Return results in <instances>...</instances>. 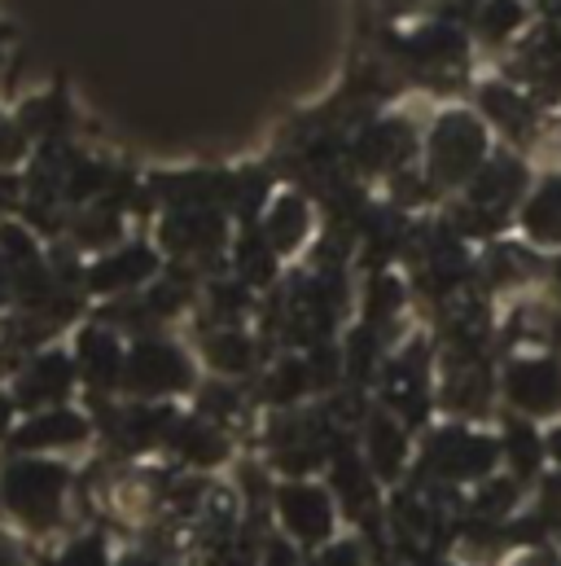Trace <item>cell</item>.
Instances as JSON below:
<instances>
[{
  "instance_id": "6da1fadb",
  "label": "cell",
  "mask_w": 561,
  "mask_h": 566,
  "mask_svg": "<svg viewBox=\"0 0 561 566\" xmlns=\"http://www.w3.org/2000/svg\"><path fill=\"white\" fill-rule=\"evenodd\" d=\"M202 382V365L193 347L171 338L167 329L128 338V360H124V400H189Z\"/></svg>"
},
{
  "instance_id": "7a4b0ae2",
  "label": "cell",
  "mask_w": 561,
  "mask_h": 566,
  "mask_svg": "<svg viewBox=\"0 0 561 566\" xmlns=\"http://www.w3.org/2000/svg\"><path fill=\"white\" fill-rule=\"evenodd\" d=\"M75 474L53 457H13L0 470V505L31 532H53L66 518Z\"/></svg>"
},
{
  "instance_id": "3957f363",
  "label": "cell",
  "mask_w": 561,
  "mask_h": 566,
  "mask_svg": "<svg viewBox=\"0 0 561 566\" xmlns=\"http://www.w3.org/2000/svg\"><path fill=\"white\" fill-rule=\"evenodd\" d=\"M483 154H487V137H483V124L465 111H447L438 115V124L430 128V142H425V180L430 185H469L483 167Z\"/></svg>"
},
{
  "instance_id": "277c9868",
  "label": "cell",
  "mask_w": 561,
  "mask_h": 566,
  "mask_svg": "<svg viewBox=\"0 0 561 566\" xmlns=\"http://www.w3.org/2000/svg\"><path fill=\"white\" fill-rule=\"evenodd\" d=\"M9 396L18 405V413H44V409H62L80 396V374L71 360V347L53 343L44 352H35L31 360H22L9 378Z\"/></svg>"
},
{
  "instance_id": "5b68a950",
  "label": "cell",
  "mask_w": 561,
  "mask_h": 566,
  "mask_svg": "<svg viewBox=\"0 0 561 566\" xmlns=\"http://www.w3.org/2000/svg\"><path fill=\"white\" fill-rule=\"evenodd\" d=\"M255 229L268 242V251L280 260V269H285V264H298V255H307L316 247L320 211L298 185H280L277 193L268 198V207H264Z\"/></svg>"
},
{
  "instance_id": "8992f818",
  "label": "cell",
  "mask_w": 561,
  "mask_h": 566,
  "mask_svg": "<svg viewBox=\"0 0 561 566\" xmlns=\"http://www.w3.org/2000/svg\"><path fill=\"white\" fill-rule=\"evenodd\" d=\"M97 439L93 413L62 405V409H44V413H27L18 418L9 434V452L13 457H53V452H71V448H88Z\"/></svg>"
},
{
  "instance_id": "52a82bcc",
  "label": "cell",
  "mask_w": 561,
  "mask_h": 566,
  "mask_svg": "<svg viewBox=\"0 0 561 566\" xmlns=\"http://www.w3.org/2000/svg\"><path fill=\"white\" fill-rule=\"evenodd\" d=\"M500 461V448L487 439V434H474V430H438L425 448V470L438 479V483H469V479H487Z\"/></svg>"
},
{
  "instance_id": "ba28073f",
  "label": "cell",
  "mask_w": 561,
  "mask_h": 566,
  "mask_svg": "<svg viewBox=\"0 0 561 566\" xmlns=\"http://www.w3.org/2000/svg\"><path fill=\"white\" fill-rule=\"evenodd\" d=\"M277 514L289 541L325 545L334 536V496L307 479H289L277 488Z\"/></svg>"
},
{
  "instance_id": "9c48e42d",
  "label": "cell",
  "mask_w": 561,
  "mask_h": 566,
  "mask_svg": "<svg viewBox=\"0 0 561 566\" xmlns=\"http://www.w3.org/2000/svg\"><path fill=\"white\" fill-rule=\"evenodd\" d=\"M509 400L522 413H553L561 409V369L553 360H522L509 369Z\"/></svg>"
},
{
  "instance_id": "30bf717a",
  "label": "cell",
  "mask_w": 561,
  "mask_h": 566,
  "mask_svg": "<svg viewBox=\"0 0 561 566\" xmlns=\"http://www.w3.org/2000/svg\"><path fill=\"white\" fill-rule=\"evenodd\" d=\"M409 457V434L395 422V413H373L369 418V434H364V465L378 479H395L404 470Z\"/></svg>"
},
{
  "instance_id": "8fae6325",
  "label": "cell",
  "mask_w": 561,
  "mask_h": 566,
  "mask_svg": "<svg viewBox=\"0 0 561 566\" xmlns=\"http://www.w3.org/2000/svg\"><path fill=\"white\" fill-rule=\"evenodd\" d=\"M522 224H527V233L536 242H561V176H549L540 185V193L531 198Z\"/></svg>"
},
{
  "instance_id": "7c38bea8",
  "label": "cell",
  "mask_w": 561,
  "mask_h": 566,
  "mask_svg": "<svg viewBox=\"0 0 561 566\" xmlns=\"http://www.w3.org/2000/svg\"><path fill=\"white\" fill-rule=\"evenodd\" d=\"M483 111L496 115V124L509 128L514 137H527L531 111H527V102H522L518 93H509V88H500V84H487V88H483Z\"/></svg>"
},
{
  "instance_id": "4fadbf2b",
  "label": "cell",
  "mask_w": 561,
  "mask_h": 566,
  "mask_svg": "<svg viewBox=\"0 0 561 566\" xmlns=\"http://www.w3.org/2000/svg\"><path fill=\"white\" fill-rule=\"evenodd\" d=\"M518 22H522V4H518V0H487V4L478 9V35H483L487 44L509 40V35L518 31Z\"/></svg>"
},
{
  "instance_id": "5bb4252c",
  "label": "cell",
  "mask_w": 561,
  "mask_h": 566,
  "mask_svg": "<svg viewBox=\"0 0 561 566\" xmlns=\"http://www.w3.org/2000/svg\"><path fill=\"white\" fill-rule=\"evenodd\" d=\"M62 566H110L106 563V545H102L97 536H80V541L66 545Z\"/></svg>"
},
{
  "instance_id": "9a60e30c",
  "label": "cell",
  "mask_w": 561,
  "mask_h": 566,
  "mask_svg": "<svg viewBox=\"0 0 561 566\" xmlns=\"http://www.w3.org/2000/svg\"><path fill=\"white\" fill-rule=\"evenodd\" d=\"M540 439L527 430V426H514V434H509V457L518 461V470H531L536 461H540Z\"/></svg>"
},
{
  "instance_id": "2e32d148",
  "label": "cell",
  "mask_w": 561,
  "mask_h": 566,
  "mask_svg": "<svg viewBox=\"0 0 561 566\" xmlns=\"http://www.w3.org/2000/svg\"><path fill=\"white\" fill-rule=\"evenodd\" d=\"M360 545L356 541H338V545H329L325 549V566H360Z\"/></svg>"
},
{
  "instance_id": "e0dca14e",
  "label": "cell",
  "mask_w": 561,
  "mask_h": 566,
  "mask_svg": "<svg viewBox=\"0 0 561 566\" xmlns=\"http://www.w3.org/2000/svg\"><path fill=\"white\" fill-rule=\"evenodd\" d=\"M264 566H298L294 545H289V541H273V545H268V558H264Z\"/></svg>"
},
{
  "instance_id": "ac0fdd59",
  "label": "cell",
  "mask_w": 561,
  "mask_h": 566,
  "mask_svg": "<svg viewBox=\"0 0 561 566\" xmlns=\"http://www.w3.org/2000/svg\"><path fill=\"white\" fill-rule=\"evenodd\" d=\"M509 566H561V558L553 549H527V554H518Z\"/></svg>"
},
{
  "instance_id": "d6986e66",
  "label": "cell",
  "mask_w": 561,
  "mask_h": 566,
  "mask_svg": "<svg viewBox=\"0 0 561 566\" xmlns=\"http://www.w3.org/2000/svg\"><path fill=\"white\" fill-rule=\"evenodd\" d=\"M13 40H18V27H13V22H4V18H0V66H4V62H9V44H13Z\"/></svg>"
},
{
  "instance_id": "ffe728a7",
  "label": "cell",
  "mask_w": 561,
  "mask_h": 566,
  "mask_svg": "<svg viewBox=\"0 0 561 566\" xmlns=\"http://www.w3.org/2000/svg\"><path fill=\"white\" fill-rule=\"evenodd\" d=\"M0 566H22V549L9 536H0Z\"/></svg>"
},
{
  "instance_id": "44dd1931",
  "label": "cell",
  "mask_w": 561,
  "mask_h": 566,
  "mask_svg": "<svg viewBox=\"0 0 561 566\" xmlns=\"http://www.w3.org/2000/svg\"><path fill=\"white\" fill-rule=\"evenodd\" d=\"M119 566H167L162 558H154V554H128Z\"/></svg>"
},
{
  "instance_id": "7402d4cb",
  "label": "cell",
  "mask_w": 561,
  "mask_h": 566,
  "mask_svg": "<svg viewBox=\"0 0 561 566\" xmlns=\"http://www.w3.org/2000/svg\"><path fill=\"white\" fill-rule=\"evenodd\" d=\"M549 448H553V457H558V461H561V430H558V434H553V439H549Z\"/></svg>"
}]
</instances>
